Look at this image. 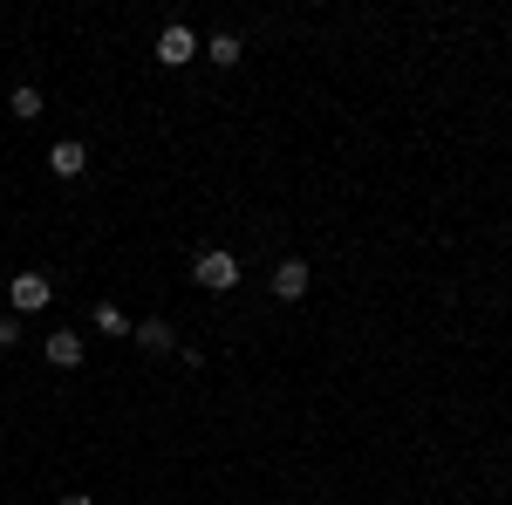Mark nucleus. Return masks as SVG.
Returning a JSON list of instances; mask_svg holds the SVG:
<instances>
[{
	"label": "nucleus",
	"instance_id": "nucleus-3",
	"mask_svg": "<svg viewBox=\"0 0 512 505\" xmlns=\"http://www.w3.org/2000/svg\"><path fill=\"white\" fill-rule=\"evenodd\" d=\"M192 55H198V35L185 28V21H171V28L158 35V62H164V69H185Z\"/></svg>",
	"mask_w": 512,
	"mask_h": 505
},
{
	"label": "nucleus",
	"instance_id": "nucleus-8",
	"mask_svg": "<svg viewBox=\"0 0 512 505\" xmlns=\"http://www.w3.org/2000/svg\"><path fill=\"white\" fill-rule=\"evenodd\" d=\"M239 55H246V41H239V35H212V41H205V62H219V69H233Z\"/></svg>",
	"mask_w": 512,
	"mask_h": 505
},
{
	"label": "nucleus",
	"instance_id": "nucleus-5",
	"mask_svg": "<svg viewBox=\"0 0 512 505\" xmlns=\"http://www.w3.org/2000/svg\"><path fill=\"white\" fill-rule=\"evenodd\" d=\"M274 294L280 301H301V294H308V260H280L274 267Z\"/></svg>",
	"mask_w": 512,
	"mask_h": 505
},
{
	"label": "nucleus",
	"instance_id": "nucleus-10",
	"mask_svg": "<svg viewBox=\"0 0 512 505\" xmlns=\"http://www.w3.org/2000/svg\"><path fill=\"white\" fill-rule=\"evenodd\" d=\"M7 110H14L21 123H35V117H41V89H35V82H21V89L7 96Z\"/></svg>",
	"mask_w": 512,
	"mask_h": 505
},
{
	"label": "nucleus",
	"instance_id": "nucleus-4",
	"mask_svg": "<svg viewBox=\"0 0 512 505\" xmlns=\"http://www.w3.org/2000/svg\"><path fill=\"white\" fill-rule=\"evenodd\" d=\"M41 355H48V369H82V335L76 328H48Z\"/></svg>",
	"mask_w": 512,
	"mask_h": 505
},
{
	"label": "nucleus",
	"instance_id": "nucleus-9",
	"mask_svg": "<svg viewBox=\"0 0 512 505\" xmlns=\"http://www.w3.org/2000/svg\"><path fill=\"white\" fill-rule=\"evenodd\" d=\"M89 328H103V335H130V314H123L117 301H96V314H89Z\"/></svg>",
	"mask_w": 512,
	"mask_h": 505
},
{
	"label": "nucleus",
	"instance_id": "nucleus-2",
	"mask_svg": "<svg viewBox=\"0 0 512 505\" xmlns=\"http://www.w3.org/2000/svg\"><path fill=\"white\" fill-rule=\"evenodd\" d=\"M7 301H14V314H41L48 301H55V280H48V273H14Z\"/></svg>",
	"mask_w": 512,
	"mask_h": 505
},
{
	"label": "nucleus",
	"instance_id": "nucleus-6",
	"mask_svg": "<svg viewBox=\"0 0 512 505\" xmlns=\"http://www.w3.org/2000/svg\"><path fill=\"white\" fill-rule=\"evenodd\" d=\"M48 171H55V178H82V171H89V151L69 137V144H55V151H48Z\"/></svg>",
	"mask_w": 512,
	"mask_h": 505
},
{
	"label": "nucleus",
	"instance_id": "nucleus-7",
	"mask_svg": "<svg viewBox=\"0 0 512 505\" xmlns=\"http://www.w3.org/2000/svg\"><path fill=\"white\" fill-rule=\"evenodd\" d=\"M130 335H137V342H144L151 355L171 349V321H164V314H151V321H130Z\"/></svg>",
	"mask_w": 512,
	"mask_h": 505
},
{
	"label": "nucleus",
	"instance_id": "nucleus-11",
	"mask_svg": "<svg viewBox=\"0 0 512 505\" xmlns=\"http://www.w3.org/2000/svg\"><path fill=\"white\" fill-rule=\"evenodd\" d=\"M62 505H89V492H62Z\"/></svg>",
	"mask_w": 512,
	"mask_h": 505
},
{
	"label": "nucleus",
	"instance_id": "nucleus-1",
	"mask_svg": "<svg viewBox=\"0 0 512 505\" xmlns=\"http://www.w3.org/2000/svg\"><path fill=\"white\" fill-rule=\"evenodd\" d=\"M192 280L205 287V294H233L239 287V260L226 253V246H205V253L192 260Z\"/></svg>",
	"mask_w": 512,
	"mask_h": 505
}]
</instances>
